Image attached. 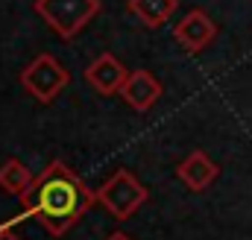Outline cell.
Instances as JSON below:
<instances>
[{
    "instance_id": "6da1fadb",
    "label": "cell",
    "mask_w": 252,
    "mask_h": 240,
    "mask_svg": "<svg viewBox=\"0 0 252 240\" xmlns=\"http://www.w3.org/2000/svg\"><path fill=\"white\" fill-rule=\"evenodd\" d=\"M94 199L97 196L76 179V173H70L62 161L50 164L21 193L24 211L35 220H41L50 235H64L94 205Z\"/></svg>"
},
{
    "instance_id": "7a4b0ae2",
    "label": "cell",
    "mask_w": 252,
    "mask_h": 240,
    "mask_svg": "<svg viewBox=\"0 0 252 240\" xmlns=\"http://www.w3.org/2000/svg\"><path fill=\"white\" fill-rule=\"evenodd\" d=\"M100 9V0H35V12L56 30L64 41H70Z\"/></svg>"
},
{
    "instance_id": "3957f363",
    "label": "cell",
    "mask_w": 252,
    "mask_h": 240,
    "mask_svg": "<svg viewBox=\"0 0 252 240\" xmlns=\"http://www.w3.org/2000/svg\"><path fill=\"white\" fill-rule=\"evenodd\" d=\"M21 82H24V88L35 100L50 103V100L59 97V91L67 85V70H64L62 61L53 59L50 53H41V56H35V59L24 67Z\"/></svg>"
},
{
    "instance_id": "277c9868",
    "label": "cell",
    "mask_w": 252,
    "mask_h": 240,
    "mask_svg": "<svg viewBox=\"0 0 252 240\" xmlns=\"http://www.w3.org/2000/svg\"><path fill=\"white\" fill-rule=\"evenodd\" d=\"M97 199H100L118 220H126V217H132V214L147 202V187L135 179L132 173L118 170L112 179L97 190Z\"/></svg>"
},
{
    "instance_id": "5b68a950",
    "label": "cell",
    "mask_w": 252,
    "mask_h": 240,
    "mask_svg": "<svg viewBox=\"0 0 252 240\" xmlns=\"http://www.w3.org/2000/svg\"><path fill=\"white\" fill-rule=\"evenodd\" d=\"M214 32H217V27H214V21H211L202 9L188 12V15L176 24V30H173L176 41H179L185 50H190V53H199L202 47H208V41L214 38Z\"/></svg>"
},
{
    "instance_id": "8992f818",
    "label": "cell",
    "mask_w": 252,
    "mask_h": 240,
    "mask_svg": "<svg viewBox=\"0 0 252 240\" xmlns=\"http://www.w3.org/2000/svg\"><path fill=\"white\" fill-rule=\"evenodd\" d=\"M126 67L115 59L112 53H103L88 64L85 70V79L100 91V94H121V88L126 85Z\"/></svg>"
},
{
    "instance_id": "52a82bcc",
    "label": "cell",
    "mask_w": 252,
    "mask_h": 240,
    "mask_svg": "<svg viewBox=\"0 0 252 240\" xmlns=\"http://www.w3.org/2000/svg\"><path fill=\"white\" fill-rule=\"evenodd\" d=\"M121 97L135 109V112H147L158 97H161V85L150 70H135L126 76V85L121 88Z\"/></svg>"
},
{
    "instance_id": "ba28073f",
    "label": "cell",
    "mask_w": 252,
    "mask_h": 240,
    "mask_svg": "<svg viewBox=\"0 0 252 240\" xmlns=\"http://www.w3.org/2000/svg\"><path fill=\"white\" fill-rule=\"evenodd\" d=\"M176 173H179V179L185 181L190 190H205L211 181L217 179V164L205 152L196 150V152H190L185 161H179Z\"/></svg>"
},
{
    "instance_id": "9c48e42d",
    "label": "cell",
    "mask_w": 252,
    "mask_h": 240,
    "mask_svg": "<svg viewBox=\"0 0 252 240\" xmlns=\"http://www.w3.org/2000/svg\"><path fill=\"white\" fill-rule=\"evenodd\" d=\"M176 6H179V0H129V12L138 15L150 27H161L176 12Z\"/></svg>"
},
{
    "instance_id": "30bf717a",
    "label": "cell",
    "mask_w": 252,
    "mask_h": 240,
    "mask_svg": "<svg viewBox=\"0 0 252 240\" xmlns=\"http://www.w3.org/2000/svg\"><path fill=\"white\" fill-rule=\"evenodd\" d=\"M32 181H35V179H32V173H30L18 158L6 161V164L0 167V187H3V190H9V193H18V196H21Z\"/></svg>"
},
{
    "instance_id": "8fae6325",
    "label": "cell",
    "mask_w": 252,
    "mask_h": 240,
    "mask_svg": "<svg viewBox=\"0 0 252 240\" xmlns=\"http://www.w3.org/2000/svg\"><path fill=\"white\" fill-rule=\"evenodd\" d=\"M0 240H21V238H18V235H12V232L3 226V229H0Z\"/></svg>"
},
{
    "instance_id": "7c38bea8",
    "label": "cell",
    "mask_w": 252,
    "mask_h": 240,
    "mask_svg": "<svg viewBox=\"0 0 252 240\" xmlns=\"http://www.w3.org/2000/svg\"><path fill=\"white\" fill-rule=\"evenodd\" d=\"M109 240H129V238H126L124 232H115V235H112V238H109Z\"/></svg>"
}]
</instances>
